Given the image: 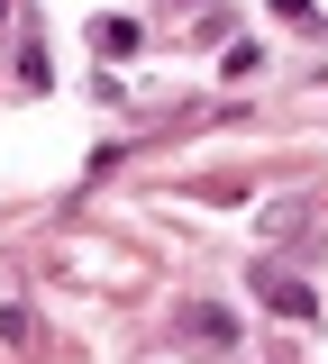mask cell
<instances>
[{
	"instance_id": "obj_1",
	"label": "cell",
	"mask_w": 328,
	"mask_h": 364,
	"mask_svg": "<svg viewBox=\"0 0 328 364\" xmlns=\"http://www.w3.org/2000/svg\"><path fill=\"white\" fill-rule=\"evenodd\" d=\"M255 291H265V310H274V318H301V328L319 318V291L292 282V273H255Z\"/></svg>"
},
{
	"instance_id": "obj_2",
	"label": "cell",
	"mask_w": 328,
	"mask_h": 364,
	"mask_svg": "<svg viewBox=\"0 0 328 364\" xmlns=\"http://www.w3.org/2000/svg\"><path fill=\"white\" fill-rule=\"evenodd\" d=\"M183 337H201V346H237V318L210 310V301H191V310H183Z\"/></svg>"
},
{
	"instance_id": "obj_3",
	"label": "cell",
	"mask_w": 328,
	"mask_h": 364,
	"mask_svg": "<svg viewBox=\"0 0 328 364\" xmlns=\"http://www.w3.org/2000/svg\"><path fill=\"white\" fill-rule=\"evenodd\" d=\"M92 46L100 55H137V18H92Z\"/></svg>"
},
{
	"instance_id": "obj_4",
	"label": "cell",
	"mask_w": 328,
	"mask_h": 364,
	"mask_svg": "<svg viewBox=\"0 0 328 364\" xmlns=\"http://www.w3.org/2000/svg\"><path fill=\"white\" fill-rule=\"evenodd\" d=\"M0 337H9V346H37V318L18 310V301H9V291H0Z\"/></svg>"
}]
</instances>
